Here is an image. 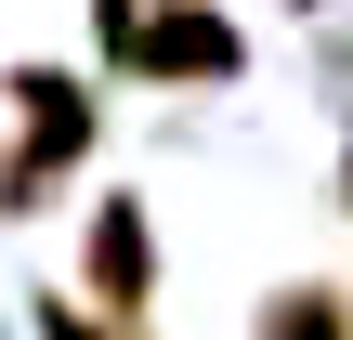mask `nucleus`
<instances>
[{
  "label": "nucleus",
  "mask_w": 353,
  "mask_h": 340,
  "mask_svg": "<svg viewBox=\"0 0 353 340\" xmlns=\"http://www.w3.org/2000/svg\"><path fill=\"white\" fill-rule=\"evenodd\" d=\"M79 157H92V92H79L65 66H13V157H0V210H39Z\"/></svg>",
  "instance_id": "1"
},
{
  "label": "nucleus",
  "mask_w": 353,
  "mask_h": 340,
  "mask_svg": "<svg viewBox=\"0 0 353 340\" xmlns=\"http://www.w3.org/2000/svg\"><path fill=\"white\" fill-rule=\"evenodd\" d=\"M236 66H249V39H236V13H210V0H157L144 39H131V79H157V92H210V79H236Z\"/></svg>",
  "instance_id": "2"
},
{
  "label": "nucleus",
  "mask_w": 353,
  "mask_h": 340,
  "mask_svg": "<svg viewBox=\"0 0 353 340\" xmlns=\"http://www.w3.org/2000/svg\"><path fill=\"white\" fill-rule=\"evenodd\" d=\"M79 288L105 301V328H144V301H157V223H144V197H105V210H92Z\"/></svg>",
  "instance_id": "3"
},
{
  "label": "nucleus",
  "mask_w": 353,
  "mask_h": 340,
  "mask_svg": "<svg viewBox=\"0 0 353 340\" xmlns=\"http://www.w3.org/2000/svg\"><path fill=\"white\" fill-rule=\"evenodd\" d=\"M262 340H353V301L341 288H275L262 301Z\"/></svg>",
  "instance_id": "4"
},
{
  "label": "nucleus",
  "mask_w": 353,
  "mask_h": 340,
  "mask_svg": "<svg viewBox=\"0 0 353 340\" xmlns=\"http://www.w3.org/2000/svg\"><path fill=\"white\" fill-rule=\"evenodd\" d=\"M92 13H105V52L131 66V39H144V13H157V0H92Z\"/></svg>",
  "instance_id": "5"
}]
</instances>
